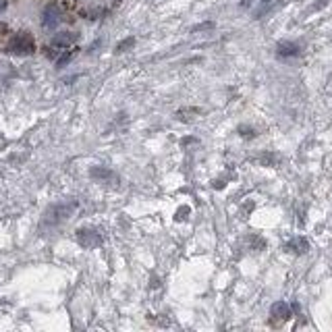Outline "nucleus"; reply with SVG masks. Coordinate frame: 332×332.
Returning a JSON list of instances; mask_svg holds the SVG:
<instances>
[{"label": "nucleus", "mask_w": 332, "mask_h": 332, "mask_svg": "<svg viewBox=\"0 0 332 332\" xmlns=\"http://www.w3.org/2000/svg\"><path fill=\"white\" fill-rule=\"evenodd\" d=\"M33 50H35V42H33V35L27 31H19L9 42V52L13 54L27 56V54H33Z\"/></svg>", "instance_id": "1"}, {"label": "nucleus", "mask_w": 332, "mask_h": 332, "mask_svg": "<svg viewBox=\"0 0 332 332\" xmlns=\"http://www.w3.org/2000/svg\"><path fill=\"white\" fill-rule=\"evenodd\" d=\"M77 204L71 202V204H58V206H52L46 216H44V223H50V225H56V223H62V220L71 218V214L75 212Z\"/></svg>", "instance_id": "2"}, {"label": "nucleus", "mask_w": 332, "mask_h": 332, "mask_svg": "<svg viewBox=\"0 0 332 332\" xmlns=\"http://www.w3.org/2000/svg\"><path fill=\"white\" fill-rule=\"evenodd\" d=\"M77 243L85 249H94L102 243V237L94 229H79L77 231Z\"/></svg>", "instance_id": "3"}, {"label": "nucleus", "mask_w": 332, "mask_h": 332, "mask_svg": "<svg viewBox=\"0 0 332 332\" xmlns=\"http://www.w3.org/2000/svg\"><path fill=\"white\" fill-rule=\"evenodd\" d=\"M62 21V11L58 5H48L42 13V25L46 29H54Z\"/></svg>", "instance_id": "4"}, {"label": "nucleus", "mask_w": 332, "mask_h": 332, "mask_svg": "<svg viewBox=\"0 0 332 332\" xmlns=\"http://www.w3.org/2000/svg\"><path fill=\"white\" fill-rule=\"evenodd\" d=\"M270 314L276 322H284V320H289L291 318V307L286 305L284 301H276L272 307H270Z\"/></svg>", "instance_id": "5"}, {"label": "nucleus", "mask_w": 332, "mask_h": 332, "mask_svg": "<svg viewBox=\"0 0 332 332\" xmlns=\"http://www.w3.org/2000/svg\"><path fill=\"white\" fill-rule=\"evenodd\" d=\"M276 54L280 58H289V56H297L299 54V46L295 42H280L276 46Z\"/></svg>", "instance_id": "6"}, {"label": "nucleus", "mask_w": 332, "mask_h": 332, "mask_svg": "<svg viewBox=\"0 0 332 332\" xmlns=\"http://www.w3.org/2000/svg\"><path fill=\"white\" fill-rule=\"evenodd\" d=\"M75 42H77V33H73V31H60V33H56L52 38V44L54 46H60V48L71 46V44H75Z\"/></svg>", "instance_id": "7"}, {"label": "nucleus", "mask_w": 332, "mask_h": 332, "mask_svg": "<svg viewBox=\"0 0 332 332\" xmlns=\"http://www.w3.org/2000/svg\"><path fill=\"white\" fill-rule=\"evenodd\" d=\"M286 249L289 251H295V253H305L307 249H309V243L303 239V237H297V239H293L289 245H286Z\"/></svg>", "instance_id": "8"}, {"label": "nucleus", "mask_w": 332, "mask_h": 332, "mask_svg": "<svg viewBox=\"0 0 332 332\" xmlns=\"http://www.w3.org/2000/svg\"><path fill=\"white\" fill-rule=\"evenodd\" d=\"M90 174L94 176V179H100V181H110V179H113V172L106 170V168H100V166L92 168V170H90Z\"/></svg>", "instance_id": "9"}, {"label": "nucleus", "mask_w": 332, "mask_h": 332, "mask_svg": "<svg viewBox=\"0 0 332 332\" xmlns=\"http://www.w3.org/2000/svg\"><path fill=\"white\" fill-rule=\"evenodd\" d=\"M133 44H135V40H133V38H127V40H123V42L119 44V46H117V54H121V52H127V50L133 46Z\"/></svg>", "instance_id": "10"}, {"label": "nucleus", "mask_w": 332, "mask_h": 332, "mask_svg": "<svg viewBox=\"0 0 332 332\" xmlns=\"http://www.w3.org/2000/svg\"><path fill=\"white\" fill-rule=\"evenodd\" d=\"M7 9V0H0V13H3Z\"/></svg>", "instance_id": "11"}]
</instances>
